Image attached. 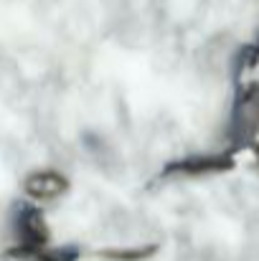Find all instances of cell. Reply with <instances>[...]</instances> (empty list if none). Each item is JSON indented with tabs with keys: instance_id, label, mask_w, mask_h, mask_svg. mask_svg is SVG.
I'll return each instance as SVG.
<instances>
[{
	"instance_id": "1",
	"label": "cell",
	"mask_w": 259,
	"mask_h": 261,
	"mask_svg": "<svg viewBox=\"0 0 259 261\" xmlns=\"http://www.w3.org/2000/svg\"><path fill=\"white\" fill-rule=\"evenodd\" d=\"M26 190L33 200H51L66 190V180L59 173H33L26 182Z\"/></svg>"
}]
</instances>
